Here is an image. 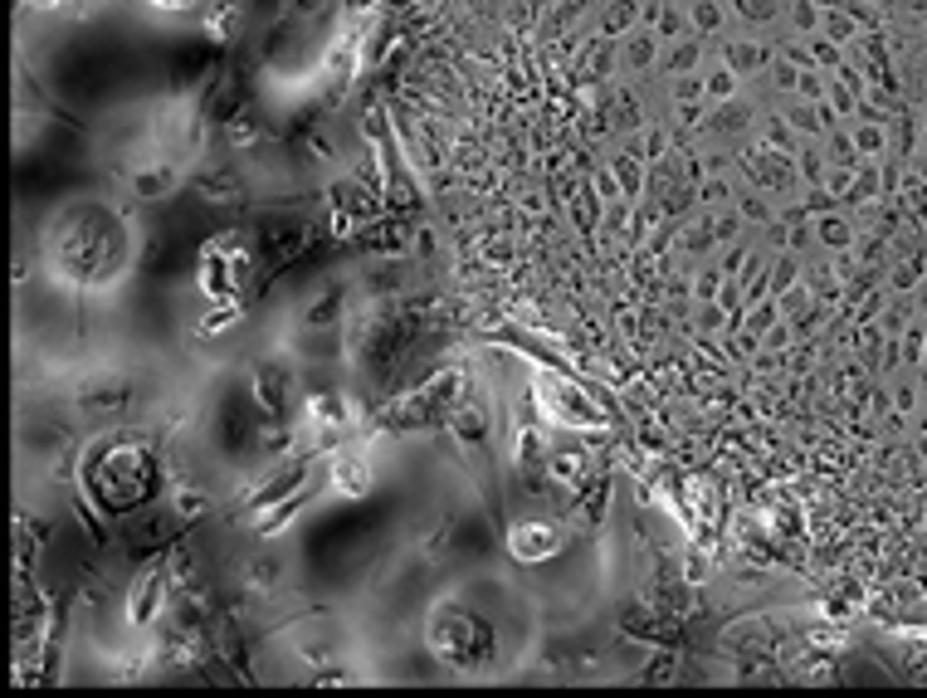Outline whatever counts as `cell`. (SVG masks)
Returning a JSON list of instances; mask_svg holds the SVG:
<instances>
[{"label": "cell", "mask_w": 927, "mask_h": 698, "mask_svg": "<svg viewBox=\"0 0 927 698\" xmlns=\"http://www.w3.org/2000/svg\"><path fill=\"white\" fill-rule=\"evenodd\" d=\"M279 10H284V15H318L323 0H284Z\"/></svg>", "instance_id": "obj_11"}, {"label": "cell", "mask_w": 927, "mask_h": 698, "mask_svg": "<svg viewBox=\"0 0 927 698\" xmlns=\"http://www.w3.org/2000/svg\"><path fill=\"white\" fill-rule=\"evenodd\" d=\"M196 190L210 200V206H235V200L244 196L240 182H235V172H225V166H210V172L196 176Z\"/></svg>", "instance_id": "obj_9"}, {"label": "cell", "mask_w": 927, "mask_h": 698, "mask_svg": "<svg viewBox=\"0 0 927 698\" xmlns=\"http://www.w3.org/2000/svg\"><path fill=\"white\" fill-rule=\"evenodd\" d=\"M25 6H30V10H59L64 0H25Z\"/></svg>", "instance_id": "obj_12"}, {"label": "cell", "mask_w": 927, "mask_h": 698, "mask_svg": "<svg viewBox=\"0 0 927 698\" xmlns=\"http://www.w3.org/2000/svg\"><path fill=\"white\" fill-rule=\"evenodd\" d=\"M244 20H250V10H244V0H210L206 6V35L215 40V44H235L244 35Z\"/></svg>", "instance_id": "obj_6"}, {"label": "cell", "mask_w": 927, "mask_h": 698, "mask_svg": "<svg viewBox=\"0 0 927 698\" xmlns=\"http://www.w3.org/2000/svg\"><path fill=\"white\" fill-rule=\"evenodd\" d=\"M288 391H293V377L284 367H259L254 371V401L264 405V411H284Z\"/></svg>", "instance_id": "obj_8"}, {"label": "cell", "mask_w": 927, "mask_h": 698, "mask_svg": "<svg viewBox=\"0 0 927 698\" xmlns=\"http://www.w3.org/2000/svg\"><path fill=\"white\" fill-rule=\"evenodd\" d=\"M537 401H542V411H547L557 425H567V430H601V425H606L601 405H591V401H586V391H576V386H567V381H557V377L537 381Z\"/></svg>", "instance_id": "obj_3"}, {"label": "cell", "mask_w": 927, "mask_h": 698, "mask_svg": "<svg viewBox=\"0 0 927 698\" xmlns=\"http://www.w3.org/2000/svg\"><path fill=\"white\" fill-rule=\"evenodd\" d=\"M162 601H166V571L152 567V571H142L138 587H132V596H128V615H132L138 625H146V621H156Z\"/></svg>", "instance_id": "obj_7"}, {"label": "cell", "mask_w": 927, "mask_h": 698, "mask_svg": "<svg viewBox=\"0 0 927 698\" xmlns=\"http://www.w3.org/2000/svg\"><path fill=\"white\" fill-rule=\"evenodd\" d=\"M327 489L337 493V499H367L371 483H377V469H371V459L361 455L357 445H337L327 449Z\"/></svg>", "instance_id": "obj_4"}, {"label": "cell", "mask_w": 927, "mask_h": 698, "mask_svg": "<svg viewBox=\"0 0 927 698\" xmlns=\"http://www.w3.org/2000/svg\"><path fill=\"white\" fill-rule=\"evenodd\" d=\"M146 6L166 10V15H190V10H200V6H206V0H146Z\"/></svg>", "instance_id": "obj_10"}, {"label": "cell", "mask_w": 927, "mask_h": 698, "mask_svg": "<svg viewBox=\"0 0 927 698\" xmlns=\"http://www.w3.org/2000/svg\"><path fill=\"white\" fill-rule=\"evenodd\" d=\"M508 552L517 561H552L561 552V527L547 523V517H517L508 527Z\"/></svg>", "instance_id": "obj_5"}, {"label": "cell", "mask_w": 927, "mask_h": 698, "mask_svg": "<svg viewBox=\"0 0 927 698\" xmlns=\"http://www.w3.org/2000/svg\"><path fill=\"white\" fill-rule=\"evenodd\" d=\"M298 425H303V440L308 445L337 449L347 440V430H352V405H347L342 391H313V396H303Z\"/></svg>", "instance_id": "obj_2"}, {"label": "cell", "mask_w": 927, "mask_h": 698, "mask_svg": "<svg viewBox=\"0 0 927 698\" xmlns=\"http://www.w3.org/2000/svg\"><path fill=\"white\" fill-rule=\"evenodd\" d=\"M250 274H254V254L235 230H225V235H215V240L200 244L196 284L206 298H240L244 284H250Z\"/></svg>", "instance_id": "obj_1"}]
</instances>
